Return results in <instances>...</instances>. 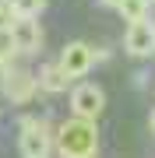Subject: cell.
Segmentation results:
<instances>
[{"label": "cell", "instance_id": "obj_1", "mask_svg": "<svg viewBox=\"0 0 155 158\" xmlns=\"http://www.w3.org/2000/svg\"><path fill=\"white\" fill-rule=\"evenodd\" d=\"M57 151L63 158H95V151H99L95 119L71 116L67 123H60V130H57Z\"/></svg>", "mask_w": 155, "mask_h": 158}, {"label": "cell", "instance_id": "obj_2", "mask_svg": "<svg viewBox=\"0 0 155 158\" xmlns=\"http://www.w3.org/2000/svg\"><path fill=\"white\" fill-rule=\"evenodd\" d=\"M53 137L46 119H21V137H18V148H21L25 158H50L53 151Z\"/></svg>", "mask_w": 155, "mask_h": 158}, {"label": "cell", "instance_id": "obj_3", "mask_svg": "<svg viewBox=\"0 0 155 158\" xmlns=\"http://www.w3.org/2000/svg\"><path fill=\"white\" fill-rule=\"evenodd\" d=\"M95 60H99V56H95V49H92L88 42H67V46L60 49V60H57V63H60V70L74 81V77H85V74L95 67Z\"/></svg>", "mask_w": 155, "mask_h": 158}, {"label": "cell", "instance_id": "obj_4", "mask_svg": "<svg viewBox=\"0 0 155 158\" xmlns=\"http://www.w3.org/2000/svg\"><path fill=\"white\" fill-rule=\"evenodd\" d=\"M0 88H4L7 102H14V106H25V102L35 98V91H42L39 81H35V74L32 70H21V67L11 70V74H4V77H0Z\"/></svg>", "mask_w": 155, "mask_h": 158}, {"label": "cell", "instance_id": "obj_5", "mask_svg": "<svg viewBox=\"0 0 155 158\" xmlns=\"http://www.w3.org/2000/svg\"><path fill=\"white\" fill-rule=\"evenodd\" d=\"M102 109H106V91L99 85H78L71 91V113L74 116L95 119V116H102Z\"/></svg>", "mask_w": 155, "mask_h": 158}, {"label": "cell", "instance_id": "obj_6", "mask_svg": "<svg viewBox=\"0 0 155 158\" xmlns=\"http://www.w3.org/2000/svg\"><path fill=\"white\" fill-rule=\"evenodd\" d=\"M123 49L131 53V56H152L155 53V25L152 21H134V25H127V35H123Z\"/></svg>", "mask_w": 155, "mask_h": 158}, {"label": "cell", "instance_id": "obj_7", "mask_svg": "<svg viewBox=\"0 0 155 158\" xmlns=\"http://www.w3.org/2000/svg\"><path fill=\"white\" fill-rule=\"evenodd\" d=\"M7 42H11L18 53H35V49L42 46V28H39V21H35V18H21V21L14 25V32L7 35Z\"/></svg>", "mask_w": 155, "mask_h": 158}, {"label": "cell", "instance_id": "obj_8", "mask_svg": "<svg viewBox=\"0 0 155 158\" xmlns=\"http://www.w3.org/2000/svg\"><path fill=\"white\" fill-rule=\"evenodd\" d=\"M35 81H39V88L42 91H50V95H57V91H63L67 88V74L60 70V63H42L39 67V74H35Z\"/></svg>", "mask_w": 155, "mask_h": 158}, {"label": "cell", "instance_id": "obj_9", "mask_svg": "<svg viewBox=\"0 0 155 158\" xmlns=\"http://www.w3.org/2000/svg\"><path fill=\"white\" fill-rule=\"evenodd\" d=\"M148 7H152V0H120V18L127 25H134V21H148Z\"/></svg>", "mask_w": 155, "mask_h": 158}, {"label": "cell", "instance_id": "obj_10", "mask_svg": "<svg viewBox=\"0 0 155 158\" xmlns=\"http://www.w3.org/2000/svg\"><path fill=\"white\" fill-rule=\"evenodd\" d=\"M7 4L18 11V18H39L46 11V0H7Z\"/></svg>", "mask_w": 155, "mask_h": 158}, {"label": "cell", "instance_id": "obj_11", "mask_svg": "<svg viewBox=\"0 0 155 158\" xmlns=\"http://www.w3.org/2000/svg\"><path fill=\"white\" fill-rule=\"evenodd\" d=\"M18 21H21V18H18V11L7 4V0H0V35H11Z\"/></svg>", "mask_w": 155, "mask_h": 158}, {"label": "cell", "instance_id": "obj_12", "mask_svg": "<svg viewBox=\"0 0 155 158\" xmlns=\"http://www.w3.org/2000/svg\"><path fill=\"white\" fill-rule=\"evenodd\" d=\"M18 56H21V53H18L11 42L0 49V77H4V74H11V70H18Z\"/></svg>", "mask_w": 155, "mask_h": 158}, {"label": "cell", "instance_id": "obj_13", "mask_svg": "<svg viewBox=\"0 0 155 158\" xmlns=\"http://www.w3.org/2000/svg\"><path fill=\"white\" fill-rule=\"evenodd\" d=\"M148 130L155 134V109H152V116H148Z\"/></svg>", "mask_w": 155, "mask_h": 158}, {"label": "cell", "instance_id": "obj_14", "mask_svg": "<svg viewBox=\"0 0 155 158\" xmlns=\"http://www.w3.org/2000/svg\"><path fill=\"white\" fill-rule=\"evenodd\" d=\"M99 4H106V7H120V0H99Z\"/></svg>", "mask_w": 155, "mask_h": 158}, {"label": "cell", "instance_id": "obj_15", "mask_svg": "<svg viewBox=\"0 0 155 158\" xmlns=\"http://www.w3.org/2000/svg\"><path fill=\"white\" fill-rule=\"evenodd\" d=\"M152 4H155V0H152Z\"/></svg>", "mask_w": 155, "mask_h": 158}]
</instances>
